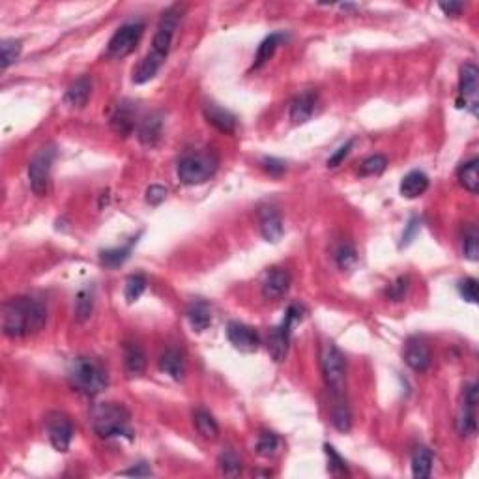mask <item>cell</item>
<instances>
[{
	"label": "cell",
	"mask_w": 479,
	"mask_h": 479,
	"mask_svg": "<svg viewBox=\"0 0 479 479\" xmlns=\"http://www.w3.org/2000/svg\"><path fill=\"white\" fill-rule=\"evenodd\" d=\"M180 17H182V8L178 4L167 8L161 13L160 25H158V30L154 34V39H152V49L148 51V55L144 56L143 60L139 62V66L133 70V83L144 84L158 75V72L163 66V62L169 56L172 38H174V32H177Z\"/></svg>",
	"instance_id": "1"
},
{
	"label": "cell",
	"mask_w": 479,
	"mask_h": 479,
	"mask_svg": "<svg viewBox=\"0 0 479 479\" xmlns=\"http://www.w3.org/2000/svg\"><path fill=\"white\" fill-rule=\"evenodd\" d=\"M47 309L41 302L28 296L10 298L2 305V331L10 339H25L44 330Z\"/></svg>",
	"instance_id": "2"
},
{
	"label": "cell",
	"mask_w": 479,
	"mask_h": 479,
	"mask_svg": "<svg viewBox=\"0 0 479 479\" xmlns=\"http://www.w3.org/2000/svg\"><path fill=\"white\" fill-rule=\"evenodd\" d=\"M90 423L99 438H133L132 414L118 402H98L90 412Z\"/></svg>",
	"instance_id": "3"
},
{
	"label": "cell",
	"mask_w": 479,
	"mask_h": 479,
	"mask_svg": "<svg viewBox=\"0 0 479 479\" xmlns=\"http://www.w3.org/2000/svg\"><path fill=\"white\" fill-rule=\"evenodd\" d=\"M68 381L81 395L96 397L107 388L109 376L99 359L79 356L72 359V364L68 367Z\"/></svg>",
	"instance_id": "4"
},
{
	"label": "cell",
	"mask_w": 479,
	"mask_h": 479,
	"mask_svg": "<svg viewBox=\"0 0 479 479\" xmlns=\"http://www.w3.org/2000/svg\"><path fill=\"white\" fill-rule=\"evenodd\" d=\"M217 167H219V160L212 150L189 152L178 161V180L186 186H198V184L208 182L217 172Z\"/></svg>",
	"instance_id": "5"
},
{
	"label": "cell",
	"mask_w": 479,
	"mask_h": 479,
	"mask_svg": "<svg viewBox=\"0 0 479 479\" xmlns=\"http://www.w3.org/2000/svg\"><path fill=\"white\" fill-rule=\"evenodd\" d=\"M320 369L331 397H345L347 359L333 343H324V347L320 350Z\"/></svg>",
	"instance_id": "6"
},
{
	"label": "cell",
	"mask_w": 479,
	"mask_h": 479,
	"mask_svg": "<svg viewBox=\"0 0 479 479\" xmlns=\"http://www.w3.org/2000/svg\"><path fill=\"white\" fill-rule=\"evenodd\" d=\"M53 161H55V148L44 146L28 163V182L32 193L38 197H45L49 193Z\"/></svg>",
	"instance_id": "7"
},
{
	"label": "cell",
	"mask_w": 479,
	"mask_h": 479,
	"mask_svg": "<svg viewBox=\"0 0 479 479\" xmlns=\"http://www.w3.org/2000/svg\"><path fill=\"white\" fill-rule=\"evenodd\" d=\"M144 34V25L139 21L126 23L122 25L113 38L109 39V45H107V55L110 58H124V56L132 55L135 47L139 45L141 38Z\"/></svg>",
	"instance_id": "8"
},
{
	"label": "cell",
	"mask_w": 479,
	"mask_h": 479,
	"mask_svg": "<svg viewBox=\"0 0 479 479\" xmlns=\"http://www.w3.org/2000/svg\"><path fill=\"white\" fill-rule=\"evenodd\" d=\"M457 107L478 115L479 109V70L475 64L466 62L461 68V79H459V99Z\"/></svg>",
	"instance_id": "9"
},
{
	"label": "cell",
	"mask_w": 479,
	"mask_h": 479,
	"mask_svg": "<svg viewBox=\"0 0 479 479\" xmlns=\"http://www.w3.org/2000/svg\"><path fill=\"white\" fill-rule=\"evenodd\" d=\"M45 433L56 452H68L73 440V423L64 412H49L45 418Z\"/></svg>",
	"instance_id": "10"
},
{
	"label": "cell",
	"mask_w": 479,
	"mask_h": 479,
	"mask_svg": "<svg viewBox=\"0 0 479 479\" xmlns=\"http://www.w3.org/2000/svg\"><path fill=\"white\" fill-rule=\"evenodd\" d=\"M226 337L229 341L236 350L245 354L257 352L260 347V336L257 333L255 328L248 324H242V322H229L226 326Z\"/></svg>",
	"instance_id": "11"
},
{
	"label": "cell",
	"mask_w": 479,
	"mask_h": 479,
	"mask_svg": "<svg viewBox=\"0 0 479 479\" xmlns=\"http://www.w3.org/2000/svg\"><path fill=\"white\" fill-rule=\"evenodd\" d=\"M402 356H404V364L416 373H425L433 364V354H430L429 345L419 337L408 339Z\"/></svg>",
	"instance_id": "12"
},
{
	"label": "cell",
	"mask_w": 479,
	"mask_h": 479,
	"mask_svg": "<svg viewBox=\"0 0 479 479\" xmlns=\"http://www.w3.org/2000/svg\"><path fill=\"white\" fill-rule=\"evenodd\" d=\"M259 226L260 234L272 243L279 242L283 236V232H285V229H283L281 214H279L274 206H262V208L259 210Z\"/></svg>",
	"instance_id": "13"
},
{
	"label": "cell",
	"mask_w": 479,
	"mask_h": 479,
	"mask_svg": "<svg viewBox=\"0 0 479 479\" xmlns=\"http://www.w3.org/2000/svg\"><path fill=\"white\" fill-rule=\"evenodd\" d=\"M290 288V274L283 268H272L262 281V296L266 300H279Z\"/></svg>",
	"instance_id": "14"
},
{
	"label": "cell",
	"mask_w": 479,
	"mask_h": 479,
	"mask_svg": "<svg viewBox=\"0 0 479 479\" xmlns=\"http://www.w3.org/2000/svg\"><path fill=\"white\" fill-rule=\"evenodd\" d=\"M161 135H163V118H161L160 113L144 116L143 120L137 124V137L144 146H150V148L155 146L160 143Z\"/></svg>",
	"instance_id": "15"
},
{
	"label": "cell",
	"mask_w": 479,
	"mask_h": 479,
	"mask_svg": "<svg viewBox=\"0 0 479 479\" xmlns=\"http://www.w3.org/2000/svg\"><path fill=\"white\" fill-rule=\"evenodd\" d=\"M204 118L210 126H214L217 132L231 135L236 129V116L232 115L231 110L223 109L215 103L204 105Z\"/></svg>",
	"instance_id": "16"
},
{
	"label": "cell",
	"mask_w": 479,
	"mask_h": 479,
	"mask_svg": "<svg viewBox=\"0 0 479 479\" xmlns=\"http://www.w3.org/2000/svg\"><path fill=\"white\" fill-rule=\"evenodd\" d=\"M135 118H137V109L133 107V103H129V101H122V103L116 107L115 113H113V116H110V126H113V129H115L118 135L127 137V135L135 129V124H137Z\"/></svg>",
	"instance_id": "17"
},
{
	"label": "cell",
	"mask_w": 479,
	"mask_h": 479,
	"mask_svg": "<svg viewBox=\"0 0 479 479\" xmlns=\"http://www.w3.org/2000/svg\"><path fill=\"white\" fill-rule=\"evenodd\" d=\"M290 336L292 330L285 328L283 324H279L268 333L266 347H268V352H270V356L274 358V362H277V364L287 358L288 345H290Z\"/></svg>",
	"instance_id": "18"
},
{
	"label": "cell",
	"mask_w": 479,
	"mask_h": 479,
	"mask_svg": "<svg viewBox=\"0 0 479 479\" xmlns=\"http://www.w3.org/2000/svg\"><path fill=\"white\" fill-rule=\"evenodd\" d=\"M160 369L169 375L172 381H182L186 375V358L182 350L178 348H167L160 358Z\"/></svg>",
	"instance_id": "19"
},
{
	"label": "cell",
	"mask_w": 479,
	"mask_h": 479,
	"mask_svg": "<svg viewBox=\"0 0 479 479\" xmlns=\"http://www.w3.org/2000/svg\"><path fill=\"white\" fill-rule=\"evenodd\" d=\"M317 109V94L314 92H303L296 96L290 103V120L294 124H303L314 115Z\"/></svg>",
	"instance_id": "20"
},
{
	"label": "cell",
	"mask_w": 479,
	"mask_h": 479,
	"mask_svg": "<svg viewBox=\"0 0 479 479\" xmlns=\"http://www.w3.org/2000/svg\"><path fill=\"white\" fill-rule=\"evenodd\" d=\"M124 367L127 376H141L146 369V354L137 343L124 345Z\"/></svg>",
	"instance_id": "21"
},
{
	"label": "cell",
	"mask_w": 479,
	"mask_h": 479,
	"mask_svg": "<svg viewBox=\"0 0 479 479\" xmlns=\"http://www.w3.org/2000/svg\"><path fill=\"white\" fill-rule=\"evenodd\" d=\"M90 94H92V79L89 75H83L66 90L64 103L70 105V107H84L89 103Z\"/></svg>",
	"instance_id": "22"
},
{
	"label": "cell",
	"mask_w": 479,
	"mask_h": 479,
	"mask_svg": "<svg viewBox=\"0 0 479 479\" xmlns=\"http://www.w3.org/2000/svg\"><path fill=\"white\" fill-rule=\"evenodd\" d=\"M429 189V177L421 171L408 172L401 182V195L404 198H418Z\"/></svg>",
	"instance_id": "23"
},
{
	"label": "cell",
	"mask_w": 479,
	"mask_h": 479,
	"mask_svg": "<svg viewBox=\"0 0 479 479\" xmlns=\"http://www.w3.org/2000/svg\"><path fill=\"white\" fill-rule=\"evenodd\" d=\"M331 423L337 430L348 433L352 427V414L348 408L345 397H331V410H330Z\"/></svg>",
	"instance_id": "24"
},
{
	"label": "cell",
	"mask_w": 479,
	"mask_h": 479,
	"mask_svg": "<svg viewBox=\"0 0 479 479\" xmlns=\"http://www.w3.org/2000/svg\"><path fill=\"white\" fill-rule=\"evenodd\" d=\"M188 320L191 328L195 331L208 330V326L212 324V309L203 300H195L189 303L188 307Z\"/></svg>",
	"instance_id": "25"
},
{
	"label": "cell",
	"mask_w": 479,
	"mask_h": 479,
	"mask_svg": "<svg viewBox=\"0 0 479 479\" xmlns=\"http://www.w3.org/2000/svg\"><path fill=\"white\" fill-rule=\"evenodd\" d=\"M457 178L461 186H463L466 191L470 193H478L479 191V161L478 158H472L470 161L463 163L459 167L457 171Z\"/></svg>",
	"instance_id": "26"
},
{
	"label": "cell",
	"mask_w": 479,
	"mask_h": 479,
	"mask_svg": "<svg viewBox=\"0 0 479 479\" xmlns=\"http://www.w3.org/2000/svg\"><path fill=\"white\" fill-rule=\"evenodd\" d=\"M135 243H137V238H132V240H129L126 245H122V248L105 249V251H101V253H99L101 264L107 266V268H118V266H122L127 259H129V255H132V249Z\"/></svg>",
	"instance_id": "27"
},
{
	"label": "cell",
	"mask_w": 479,
	"mask_h": 479,
	"mask_svg": "<svg viewBox=\"0 0 479 479\" xmlns=\"http://www.w3.org/2000/svg\"><path fill=\"white\" fill-rule=\"evenodd\" d=\"M433 472V453L429 447L419 446L412 453V474L414 478H429Z\"/></svg>",
	"instance_id": "28"
},
{
	"label": "cell",
	"mask_w": 479,
	"mask_h": 479,
	"mask_svg": "<svg viewBox=\"0 0 479 479\" xmlns=\"http://www.w3.org/2000/svg\"><path fill=\"white\" fill-rule=\"evenodd\" d=\"M193 419H195V429L204 440H215L219 436V425L212 414H208L206 410H197L193 414Z\"/></svg>",
	"instance_id": "29"
},
{
	"label": "cell",
	"mask_w": 479,
	"mask_h": 479,
	"mask_svg": "<svg viewBox=\"0 0 479 479\" xmlns=\"http://www.w3.org/2000/svg\"><path fill=\"white\" fill-rule=\"evenodd\" d=\"M285 41V36L279 32L276 34H270L268 38L262 39V44L259 45V49H257V56H255V68H260L264 66L266 62L270 60L272 56L276 55L277 47Z\"/></svg>",
	"instance_id": "30"
},
{
	"label": "cell",
	"mask_w": 479,
	"mask_h": 479,
	"mask_svg": "<svg viewBox=\"0 0 479 479\" xmlns=\"http://www.w3.org/2000/svg\"><path fill=\"white\" fill-rule=\"evenodd\" d=\"M92 311H94V288L87 287L79 290L75 298V317L79 322H84L92 317Z\"/></svg>",
	"instance_id": "31"
},
{
	"label": "cell",
	"mask_w": 479,
	"mask_h": 479,
	"mask_svg": "<svg viewBox=\"0 0 479 479\" xmlns=\"http://www.w3.org/2000/svg\"><path fill=\"white\" fill-rule=\"evenodd\" d=\"M333 259L343 272L352 270L358 262V251L350 242H341L333 251Z\"/></svg>",
	"instance_id": "32"
},
{
	"label": "cell",
	"mask_w": 479,
	"mask_h": 479,
	"mask_svg": "<svg viewBox=\"0 0 479 479\" xmlns=\"http://www.w3.org/2000/svg\"><path fill=\"white\" fill-rule=\"evenodd\" d=\"M217 464H219V470L223 475L236 478V475L242 474V459L238 457V453L234 449H231V447L225 449V452H221Z\"/></svg>",
	"instance_id": "33"
},
{
	"label": "cell",
	"mask_w": 479,
	"mask_h": 479,
	"mask_svg": "<svg viewBox=\"0 0 479 479\" xmlns=\"http://www.w3.org/2000/svg\"><path fill=\"white\" fill-rule=\"evenodd\" d=\"M21 51L23 45L19 39L15 38L4 39L2 45H0V66H2V70H8V68L21 56Z\"/></svg>",
	"instance_id": "34"
},
{
	"label": "cell",
	"mask_w": 479,
	"mask_h": 479,
	"mask_svg": "<svg viewBox=\"0 0 479 479\" xmlns=\"http://www.w3.org/2000/svg\"><path fill=\"white\" fill-rule=\"evenodd\" d=\"M478 429V421H475V407L463 404V410L457 418V430L461 436H474Z\"/></svg>",
	"instance_id": "35"
},
{
	"label": "cell",
	"mask_w": 479,
	"mask_h": 479,
	"mask_svg": "<svg viewBox=\"0 0 479 479\" xmlns=\"http://www.w3.org/2000/svg\"><path fill=\"white\" fill-rule=\"evenodd\" d=\"M146 277L143 274H132V276L126 279V287H124V296H126L127 303L137 302L139 298L143 296L144 290H146Z\"/></svg>",
	"instance_id": "36"
},
{
	"label": "cell",
	"mask_w": 479,
	"mask_h": 479,
	"mask_svg": "<svg viewBox=\"0 0 479 479\" xmlns=\"http://www.w3.org/2000/svg\"><path fill=\"white\" fill-rule=\"evenodd\" d=\"M385 169H388V158L382 154H375L362 161V165H359V174H362V177H376V174H382Z\"/></svg>",
	"instance_id": "37"
},
{
	"label": "cell",
	"mask_w": 479,
	"mask_h": 479,
	"mask_svg": "<svg viewBox=\"0 0 479 479\" xmlns=\"http://www.w3.org/2000/svg\"><path fill=\"white\" fill-rule=\"evenodd\" d=\"M463 253L464 257L472 262L479 259V234L475 225H468L466 232H464V240H463Z\"/></svg>",
	"instance_id": "38"
},
{
	"label": "cell",
	"mask_w": 479,
	"mask_h": 479,
	"mask_svg": "<svg viewBox=\"0 0 479 479\" xmlns=\"http://www.w3.org/2000/svg\"><path fill=\"white\" fill-rule=\"evenodd\" d=\"M279 449V438H277V435H274V433H260L259 440H257V453H259L260 457H272V455H276V452Z\"/></svg>",
	"instance_id": "39"
},
{
	"label": "cell",
	"mask_w": 479,
	"mask_h": 479,
	"mask_svg": "<svg viewBox=\"0 0 479 479\" xmlns=\"http://www.w3.org/2000/svg\"><path fill=\"white\" fill-rule=\"evenodd\" d=\"M324 452H326V455H328V470H330V474L348 475L347 463H345V459H343L341 455L336 452V447L330 446V444H326Z\"/></svg>",
	"instance_id": "40"
},
{
	"label": "cell",
	"mask_w": 479,
	"mask_h": 479,
	"mask_svg": "<svg viewBox=\"0 0 479 479\" xmlns=\"http://www.w3.org/2000/svg\"><path fill=\"white\" fill-rule=\"evenodd\" d=\"M408 288H410V279L408 277H399L395 283H391L388 288V298L393 302H401L407 296Z\"/></svg>",
	"instance_id": "41"
},
{
	"label": "cell",
	"mask_w": 479,
	"mask_h": 479,
	"mask_svg": "<svg viewBox=\"0 0 479 479\" xmlns=\"http://www.w3.org/2000/svg\"><path fill=\"white\" fill-rule=\"evenodd\" d=\"M459 294L466 300L468 303L478 302V281L474 277H466L463 281L459 283Z\"/></svg>",
	"instance_id": "42"
},
{
	"label": "cell",
	"mask_w": 479,
	"mask_h": 479,
	"mask_svg": "<svg viewBox=\"0 0 479 479\" xmlns=\"http://www.w3.org/2000/svg\"><path fill=\"white\" fill-rule=\"evenodd\" d=\"M260 167L270 177H281L283 172L287 171V163L283 160H277V158H262L260 160Z\"/></svg>",
	"instance_id": "43"
},
{
	"label": "cell",
	"mask_w": 479,
	"mask_h": 479,
	"mask_svg": "<svg viewBox=\"0 0 479 479\" xmlns=\"http://www.w3.org/2000/svg\"><path fill=\"white\" fill-rule=\"evenodd\" d=\"M352 146H354V139H350V141H347V143L343 144V146H339V148L333 152V155H331L330 160H328V167H330V169H336V167L341 165L343 160H345V158L350 154Z\"/></svg>",
	"instance_id": "44"
},
{
	"label": "cell",
	"mask_w": 479,
	"mask_h": 479,
	"mask_svg": "<svg viewBox=\"0 0 479 479\" xmlns=\"http://www.w3.org/2000/svg\"><path fill=\"white\" fill-rule=\"evenodd\" d=\"M167 197V189L163 188V186H160V184H154V186H150L148 191H146V203L154 204V206H158V204H161L163 200H165Z\"/></svg>",
	"instance_id": "45"
},
{
	"label": "cell",
	"mask_w": 479,
	"mask_h": 479,
	"mask_svg": "<svg viewBox=\"0 0 479 479\" xmlns=\"http://www.w3.org/2000/svg\"><path fill=\"white\" fill-rule=\"evenodd\" d=\"M122 475H135V478H148V475H152V470H150L148 464H137V466H133V468L129 470H124V472H120Z\"/></svg>",
	"instance_id": "46"
},
{
	"label": "cell",
	"mask_w": 479,
	"mask_h": 479,
	"mask_svg": "<svg viewBox=\"0 0 479 479\" xmlns=\"http://www.w3.org/2000/svg\"><path fill=\"white\" fill-rule=\"evenodd\" d=\"M464 404L478 407V384L466 385V390H464Z\"/></svg>",
	"instance_id": "47"
},
{
	"label": "cell",
	"mask_w": 479,
	"mask_h": 479,
	"mask_svg": "<svg viewBox=\"0 0 479 479\" xmlns=\"http://www.w3.org/2000/svg\"><path fill=\"white\" fill-rule=\"evenodd\" d=\"M440 8L446 11L447 15H459L464 6L461 2H449V4H440Z\"/></svg>",
	"instance_id": "48"
}]
</instances>
